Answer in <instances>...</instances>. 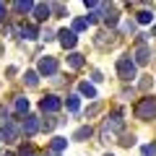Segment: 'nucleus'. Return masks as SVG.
I'll return each mask as SVG.
<instances>
[{
	"mask_svg": "<svg viewBox=\"0 0 156 156\" xmlns=\"http://www.w3.org/2000/svg\"><path fill=\"white\" fill-rule=\"evenodd\" d=\"M151 34H156V26H154V31H151Z\"/></svg>",
	"mask_w": 156,
	"mask_h": 156,
	"instance_id": "33",
	"label": "nucleus"
},
{
	"mask_svg": "<svg viewBox=\"0 0 156 156\" xmlns=\"http://www.w3.org/2000/svg\"><path fill=\"white\" fill-rule=\"evenodd\" d=\"M91 133H94V130H91L89 125H83V128L76 130V135H73V138H76V140H86V138H91Z\"/></svg>",
	"mask_w": 156,
	"mask_h": 156,
	"instance_id": "16",
	"label": "nucleus"
},
{
	"mask_svg": "<svg viewBox=\"0 0 156 156\" xmlns=\"http://www.w3.org/2000/svg\"><path fill=\"white\" fill-rule=\"evenodd\" d=\"M101 11H104L107 26H115V23H117V11H115V8H109V5H101Z\"/></svg>",
	"mask_w": 156,
	"mask_h": 156,
	"instance_id": "13",
	"label": "nucleus"
},
{
	"mask_svg": "<svg viewBox=\"0 0 156 156\" xmlns=\"http://www.w3.org/2000/svg\"><path fill=\"white\" fill-rule=\"evenodd\" d=\"M0 135H3V140H8V143H13V140L18 138V128H16V122H11V120H5V122H3V128H0Z\"/></svg>",
	"mask_w": 156,
	"mask_h": 156,
	"instance_id": "4",
	"label": "nucleus"
},
{
	"mask_svg": "<svg viewBox=\"0 0 156 156\" xmlns=\"http://www.w3.org/2000/svg\"><path fill=\"white\" fill-rule=\"evenodd\" d=\"M94 44H96V47H101V50H107V47H112V44H115V34L99 31V34H96V39H94Z\"/></svg>",
	"mask_w": 156,
	"mask_h": 156,
	"instance_id": "8",
	"label": "nucleus"
},
{
	"mask_svg": "<svg viewBox=\"0 0 156 156\" xmlns=\"http://www.w3.org/2000/svg\"><path fill=\"white\" fill-rule=\"evenodd\" d=\"M120 143H122V146H135V135H122Z\"/></svg>",
	"mask_w": 156,
	"mask_h": 156,
	"instance_id": "26",
	"label": "nucleus"
},
{
	"mask_svg": "<svg viewBox=\"0 0 156 156\" xmlns=\"http://www.w3.org/2000/svg\"><path fill=\"white\" fill-rule=\"evenodd\" d=\"M86 26H89V23H86V18H76V21H73V31H83Z\"/></svg>",
	"mask_w": 156,
	"mask_h": 156,
	"instance_id": "23",
	"label": "nucleus"
},
{
	"mask_svg": "<svg viewBox=\"0 0 156 156\" xmlns=\"http://www.w3.org/2000/svg\"><path fill=\"white\" fill-rule=\"evenodd\" d=\"M55 117H47V120H44V122H42V128H44V130H52V128H55Z\"/></svg>",
	"mask_w": 156,
	"mask_h": 156,
	"instance_id": "25",
	"label": "nucleus"
},
{
	"mask_svg": "<svg viewBox=\"0 0 156 156\" xmlns=\"http://www.w3.org/2000/svg\"><path fill=\"white\" fill-rule=\"evenodd\" d=\"M107 156H112V154H107Z\"/></svg>",
	"mask_w": 156,
	"mask_h": 156,
	"instance_id": "35",
	"label": "nucleus"
},
{
	"mask_svg": "<svg viewBox=\"0 0 156 156\" xmlns=\"http://www.w3.org/2000/svg\"><path fill=\"white\" fill-rule=\"evenodd\" d=\"M81 94L89 96V99H96V89H94L91 83H81Z\"/></svg>",
	"mask_w": 156,
	"mask_h": 156,
	"instance_id": "17",
	"label": "nucleus"
},
{
	"mask_svg": "<svg viewBox=\"0 0 156 156\" xmlns=\"http://www.w3.org/2000/svg\"><path fill=\"white\" fill-rule=\"evenodd\" d=\"M42 128V125H39V117L37 115H26V120H23V125H21V130L26 135H37V130Z\"/></svg>",
	"mask_w": 156,
	"mask_h": 156,
	"instance_id": "5",
	"label": "nucleus"
},
{
	"mask_svg": "<svg viewBox=\"0 0 156 156\" xmlns=\"http://www.w3.org/2000/svg\"><path fill=\"white\" fill-rule=\"evenodd\" d=\"M57 37H60V44L65 47V50H73V47H76V31H68V29H62L60 34H57Z\"/></svg>",
	"mask_w": 156,
	"mask_h": 156,
	"instance_id": "6",
	"label": "nucleus"
},
{
	"mask_svg": "<svg viewBox=\"0 0 156 156\" xmlns=\"http://www.w3.org/2000/svg\"><path fill=\"white\" fill-rule=\"evenodd\" d=\"M50 13H52V8L47 5V3H39V5L34 8V18H37V21H44V18H50Z\"/></svg>",
	"mask_w": 156,
	"mask_h": 156,
	"instance_id": "11",
	"label": "nucleus"
},
{
	"mask_svg": "<svg viewBox=\"0 0 156 156\" xmlns=\"http://www.w3.org/2000/svg\"><path fill=\"white\" fill-rule=\"evenodd\" d=\"M138 21H140V23H151V21H154V13H151V11L138 13Z\"/></svg>",
	"mask_w": 156,
	"mask_h": 156,
	"instance_id": "22",
	"label": "nucleus"
},
{
	"mask_svg": "<svg viewBox=\"0 0 156 156\" xmlns=\"http://www.w3.org/2000/svg\"><path fill=\"white\" fill-rule=\"evenodd\" d=\"M39 73H42V76H55L57 73V60L55 57H42V60H39Z\"/></svg>",
	"mask_w": 156,
	"mask_h": 156,
	"instance_id": "3",
	"label": "nucleus"
},
{
	"mask_svg": "<svg viewBox=\"0 0 156 156\" xmlns=\"http://www.w3.org/2000/svg\"><path fill=\"white\" fill-rule=\"evenodd\" d=\"M57 109H60V99H57V96H44V99H42V112L55 115Z\"/></svg>",
	"mask_w": 156,
	"mask_h": 156,
	"instance_id": "9",
	"label": "nucleus"
},
{
	"mask_svg": "<svg viewBox=\"0 0 156 156\" xmlns=\"http://www.w3.org/2000/svg\"><path fill=\"white\" fill-rule=\"evenodd\" d=\"M154 154H156V146H154V143L143 146V156H154Z\"/></svg>",
	"mask_w": 156,
	"mask_h": 156,
	"instance_id": "28",
	"label": "nucleus"
},
{
	"mask_svg": "<svg viewBox=\"0 0 156 156\" xmlns=\"http://www.w3.org/2000/svg\"><path fill=\"white\" fill-rule=\"evenodd\" d=\"M68 65H70V68H81V65H83V55L70 52V55H68Z\"/></svg>",
	"mask_w": 156,
	"mask_h": 156,
	"instance_id": "15",
	"label": "nucleus"
},
{
	"mask_svg": "<svg viewBox=\"0 0 156 156\" xmlns=\"http://www.w3.org/2000/svg\"><path fill=\"white\" fill-rule=\"evenodd\" d=\"M107 133H109V130H115V133H120V130L125 128V120H122V115H120V112H117V115H112L109 120H107Z\"/></svg>",
	"mask_w": 156,
	"mask_h": 156,
	"instance_id": "7",
	"label": "nucleus"
},
{
	"mask_svg": "<svg viewBox=\"0 0 156 156\" xmlns=\"http://www.w3.org/2000/svg\"><path fill=\"white\" fill-rule=\"evenodd\" d=\"M0 21H5V5L0 3Z\"/></svg>",
	"mask_w": 156,
	"mask_h": 156,
	"instance_id": "31",
	"label": "nucleus"
},
{
	"mask_svg": "<svg viewBox=\"0 0 156 156\" xmlns=\"http://www.w3.org/2000/svg\"><path fill=\"white\" fill-rule=\"evenodd\" d=\"M52 156H60V154H55V151H52Z\"/></svg>",
	"mask_w": 156,
	"mask_h": 156,
	"instance_id": "32",
	"label": "nucleus"
},
{
	"mask_svg": "<svg viewBox=\"0 0 156 156\" xmlns=\"http://www.w3.org/2000/svg\"><path fill=\"white\" fill-rule=\"evenodd\" d=\"M99 109H101V104H91L89 109H86V117H94V115H96Z\"/></svg>",
	"mask_w": 156,
	"mask_h": 156,
	"instance_id": "27",
	"label": "nucleus"
},
{
	"mask_svg": "<svg viewBox=\"0 0 156 156\" xmlns=\"http://www.w3.org/2000/svg\"><path fill=\"white\" fill-rule=\"evenodd\" d=\"M21 156H34V151H31V146H26V148H21Z\"/></svg>",
	"mask_w": 156,
	"mask_h": 156,
	"instance_id": "30",
	"label": "nucleus"
},
{
	"mask_svg": "<svg viewBox=\"0 0 156 156\" xmlns=\"http://www.w3.org/2000/svg\"><path fill=\"white\" fill-rule=\"evenodd\" d=\"M135 117H138V120H154L156 117V96L140 99L138 107H135Z\"/></svg>",
	"mask_w": 156,
	"mask_h": 156,
	"instance_id": "1",
	"label": "nucleus"
},
{
	"mask_svg": "<svg viewBox=\"0 0 156 156\" xmlns=\"http://www.w3.org/2000/svg\"><path fill=\"white\" fill-rule=\"evenodd\" d=\"M34 3L31 0H16V3H13V11H18V13H29V11H34Z\"/></svg>",
	"mask_w": 156,
	"mask_h": 156,
	"instance_id": "12",
	"label": "nucleus"
},
{
	"mask_svg": "<svg viewBox=\"0 0 156 156\" xmlns=\"http://www.w3.org/2000/svg\"><path fill=\"white\" fill-rule=\"evenodd\" d=\"M65 104H68V112H78V109H81V96H78V94H70Z\"/></svg>",
	"mask_w": 156,
	"mask_h": 156,
	"instance_id": "14",
	"label": "nucleus"
},
{
	"mask_svg": "<svg viewBox=\"0 0 156 156\" xmlns=\"http://www.w3.org/2000/svg\"><path fill=\"white\" fill-rule=\"evenodd\" d=\"M117 76L122 78V81H133L135 78V60H130V55L117 60Z\"/></svg>",
	"mask_w": 156,
	"mask_h": 156,
	"instance_id": "2",
	"label": "nucleus"
},
{
	"mask_svg": "<svg viewBox=\"0 0 156 156\" xmlns=\"http://www.w3.org/2000/svg\"><path fill=\"white\" fill-rule=\"evenodd\" d=\"M21 37L23 39H37V29H34V26H23L21 29Z\"/></svg>",
	"mask_w": 156,
	"mask_h": 156,
	"instance_id": "19",
	"label": "nucleus"
},
{
	"mask_svg": "<svg viewBox=\"0 0 156 156\" xmlns=\"http://www.w3.org/2000/svg\"><path fill=\"white\" fill-rule=\"evenodd\" d=\"M16 112H29V99H23V96H18V101H16Z\"/></svg>",
	"mask_w": 156,
	"mask_h": 156,
	"instance_id": "20",
	"label": "nucleus"
},
{
	"mask_svg": "<svg viewBox=\"0 0 156 156\" xmlns=\"http://www.w3.org/2000/svg\"><path fill=\"white\" fill-rule=\"evenodd\" d=\"M5 156H13V154H5Z\"/></svg>",
	"mask_w": 156,
	"mask_h": 156,
	"instance_id": "34",
	"label": "nucleus"
},
{
	"mask_svg": "<svg viewBox=\"0 0 156 156\" xmlns=\"http://www.w3.org/2000/svg\"><path fill=\"white\" fill-rule=\"evenodd\" d=\"M133 29H135V23H133V21H125V23H122V31H128V34H130Z\"/></svg>",
	"mask_w": 156,
	"mask_h": 156,
	"instance_id": "29",
	"label": "nucleus"
},
{
	"mask_svg": "<svg viewBox=\"0 0 156 156\" xmlns=\"http://www.w3.org/2000/svg\"><path fill=\"white\" fill-rule=\"evenodd\" d=\"M148 60H151V50L146 44H138V50H135V65H146Z\"/></svg>",
	"mask_w": 156,
	"mask_h": 156,
	"instance_id": "10",
	"label": "nucleus"
},
{
	"mask_svg": "<svg viewBox=\"0 0 156 156\" xmlns=\"http://www.w3.org/2000/svg\"><path fill=\"white\" fill-rule=\"evenodd\" d=\"M23 81H26L29 86H37V81H39V76H37V73H34V70H29L26 76H23Z\"/></svg>",
	"mask_w": 156,
	"mask_h": 156,
	"instance_id": "21",
	"label": "nucleus"
},
{
	"mask_svg": "<svg viewBox=\"0 0 156 156\" xmlns=\"http://www.w3.org/2000/svg\"><path fill=\"white\" fill-rule=\"evenodd\" d=\"M65 146H68V140H65V138H52V151H55V154H60Z\"/></svg>",
	"mask_w": 156,
	"mask_h": 156,
	"instance_id": "18",
	"label": "nucleus"
},
{
	"mask_svg": "<svg viewBox=\"0 0 156 156\" xmlns=\"http://www.w3.org/2000/svg\"><path fill=\"white\" fill-rule=\"evenodd\" d=\"M99 16H101L99 11H89V16H86V23H96V21H99Z\"/></svg>",
	"mask_w": 156,
	"mask_h": 156,
	"instance_id": "24",
	"label": "nucleus"
}]
</instances>
